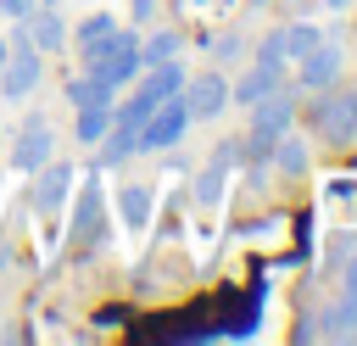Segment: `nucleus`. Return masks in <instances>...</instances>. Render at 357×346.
Returning <instances> with one entry per match:
<instances>
[{
  "label": "nucleus",
  "mask_w": 357,
  "mask_h": 346,
  "mask_svg": "<svg viewBox=\"0 0 357 346\" xmlns=\"http://www.w3.org/2000/svg\"><path fill=\"white\" fill-rule=\"evenodd\" d=\"M84 56V73H95V78H106L112 89H128L134 78H139V33L134 28H112L106 39H95L89 50H78Z\"/></svg>",
  "instance_id": "f257e3e1"
},
{
  "label": "nucleus",
  "mask_w": 357,
  "mask_h": 346,
  "mask_svg": "<svg viewBox=\"0 0 357 346\" xmlns=\"http://www.w3.org/2000/svg\"><path fill=\"white\" fill-rule=\"evenodd\" d=\"M307 128H312V140H324V145L346 151V145L357 140V89H340V84H329V89H312Z\"/></svg>",
  "instance_id": "f03ea898"
},
{
  "label": "nucleus",
  "mask_w": 357,
  "mask_h": 346,
  "mask_svg": "<svg viewBox=\"0 0 357 346\" xmlns=\"http://www.w3.org/2000/svg\"><path fill=\"white\" fill-rule=\"evenodd\" d=\"M45 78V56L33 50V39L22 33V22H11V39H6V61H0V100L22 106Z\"/></svg>",
  "instance_id": "7ed1b4c3"
},
{
  "label": "nucleus",
  "mask_w": 357,
  "mask_h": 346,
  "mask_svg": "<svg viewBox=\"0 0 357 346\" xmlns=\"http://www.w3.org/2000/svg\"><path fill=\"white\" fill-rule=\"evenodd\" d=\"M245 112H251V134H262V140H279V134H290V128H296V117H301L296 84L284 78L279 89H268L262 100H251Z\"/></svg>",
  "instance_id": "20e7f679"
},
{
  "label": "nucleus",
  "mask_w": 357,
  "mask_h": 346,
  "mask_svg": "<svg viewBox=\"0 0 357 346\" xmlns=\"http://www.w3.org/2000/svg\"><path fill=\"white\" fill-rule=\"evenodd\" d=\"M184 134H190L184 95H167V100H156V112L139 123V151H145V156H156V151H173Z\"/></svg>",
  "instance_id": "39448f33"
},
{
  "label": "nucleus",
  "mask_w": 357,
  "mask_h": 346,
  "mask_svg": "<svg viewBox=\"0 0 357 346\" xmlns=\"http://www.w3.org/2000/svg\"><path fill=\"white\" fill-rule=\"evenodd\" d=\"M50 156H56V128H50L39 112H28L22 128L11 134V167H17V173H39Z\"/></svg>",
  "instance_id": "423d86ee"
},
{
  "label": "nucleus",
  "mask_w": 357,
  "mask_h": 346,
  "mask_svg": "<svg viewBox=\"0 0 357 346\" xmlns=\"http://www.w3.org/2000/svg\"><path fill=\"white\" fill-rule=\"evenodd\" d=\"M184 112H190V123H212V117H223V106H229V78L218 73V67H206V73H195V78H184Z\"/></svg>",
  "instance_id": "0eeeda50"
},
{
  "label": "nucleus",
  "mask_w": 357,
  "mask_h": 346,
  "mask_svg": "<svg viewBox=\"0 0 357 346\" xmlns=\"http://www.w3.org/2000/svg\"><path fill=\"white\" fill-rule=\"evenodd\" d=\"M340 67H346V50L335 39H318L296 61V89H329V84H340Z\"/></svg>",
  "instance_id": "6e6552de"
},
{
  "label": "nucleus",
  "mask_w": 357,
  "mask_h": 346,
  "mask_svg": "<svg viewBox=\"0 0 357 346\" xmlns=\"http://www.w3.org/2000/svg\"><path fill=\"white\" fill-rule=\"evenodd\" d=\"M78 184V173L67 167V162H45L39 173H33V212H45V218H56L61 206H67V190Z\"/></svg>",
  "instance_id": "1a4fd4ad"
},
{
  "label": "nucleus",
  "mask_w": 357,
  "mask_h": 346,
  "mask_svg": "<svg viewBox=\"0 0 357 346\" xmlns=\"http://www.w3.org/2000/svg\"><path fill=\"white\" fill-rule=\"evenodd\" d=\"M100 206H106V195H100V179L89 173L84 184H78V201H73V218H67V229H73V240L78 246H95L100 240Z\"/></svg>",
  "instance_id": "9d476101"
},
{
  "label": "nucleus",
  "mask_w": 357,
  "mask_h": 346,
  "mask_svg": "<svg viewBox=\"0 0 357 346\" xmlns=\"http://www.w3.org/2000/svg\"><path fill=\"white\" fill-rule=\"evenodd\" d=\"M22 33L33 39L39 56H61V50H67V17H61L56 6H33V11L22 17Z\"/></svg>",
  "instance_id": "9b49d317"
},
{
  "label": "nucleus",
  "mask_w": 357,
  "mask_h": 346,
  "mask_svg": "<svg viewBox=\"0 0 357 346\" xmlns=\"http://www.w3.org/2000/svg\"><path fill=\"white\" fill-rule=\"evenodd\" d=\"M312 329H318V340H351L357 335V290L340 285V296L312 318Z\"/></svg>",
  "instance_id": "f8f14e48"
},
{
  "label": "nucleus",
  "mask_w": 357,
  "mask_h": 346,
  "mask_svg": "<svg viewBox=\"0 0 357 346\" xmlns=\"http://www.w3.org/2000/svg\"><path fill=\"white\" fill-rule=\"evenodd\" d=\"M284 84V67H268V61H251L234 84H229V106H251V100H262L268 89H279Z\"/></svg>",
  "instance_id": "ddd939ff"
},
{
  "label": "nucleus",
  "mask_w": 357,
  "mask_h": 346,
  "mask_svg": "<svg viewBox=\"0 0 357 346\" xmlns=\"http://www.w3.org/2000/svg\"><path fill=\"white\" fill-rule=\"evenodd\" d=\"M151 206H156L151 184H123V190H117V212H123V229H145V223H151Z\"/></svg>",
  "instance_id": "4468645a"
},
{
  "label": "nucleus",
  "mask_w": 357,
  "mask_h": 346,
  "mask_svg": "<svg viewBox=\"0 0 357 346\" xmlns=\"http://www.w3.org/2000/svg\"><path fill=\"white\" fill-rule=\"evenodd\" d=\"M106 100H117V89H112L106 78H95V73L67 78V106H73V112H78V106H106Z\"/></svg>",
  "instance_id": "2eb2a0df"
},
{
  "label": "nucleus",
  "mask_w": 357,
  "mask_h": 346,
  "mask_svg": "<svg viewBox=\"0 0 357 346\" xmlns=\"http://www.w3.org/2000/svg\"><path fill=\"white\" fill-rule=\"evenodd\" d=\"M268 162H273L284 179H301V173H307V162H312V151H307V140H296V134H279Z\"/></svg>",
  "instance_id": "dca6fc26"
},
{
  "label": "nucleus",
  "mask_w": 357,
  "mask_h": 346,
  "mask_svg": "<svg viewBox=\"0 0 357 346\" xmlns=\"http://www.w3.org/2000/svg\"><path fill=\"white\" fill-rule=\"evenodd\" d=\"M279 39H284V61L296 67V61L324 39V28H318V22H307V17H296V22H284V28H279Z\"/></svg>",
  "instance_id": "f3484780"
},
{
  "label": "nucleus",
  "mask_w": 357,
  "mask_h": 346,
  "mask_svg": "<svg viewBox=\"0 0 357 346\" xmlns=\"http://www.w3.org/2000/svg\"><path fill=\"white\" fill-rule=\"evenodd\" d=\"M112 106H117V100H106V106H78L73 140H78V145H100V140H106V128H112Z\"/></svg>",
  "instance_id": "a211bd4d"
},
{
  "label": "nucleus",
  "mask_w": 357,
  "mask_h": 346,
  "mask_svg": "<svg viewBox=\"0 0 357 346\" xmlns=\"http://www.w3.org/2000/svg\"><path fill=\"white\" fill-rule=\"evenodd\" d=\"M178 50H184V33H178V28H151V33L139 39V61H145V67H151V61H173Z\"/></svg>",
  "instance_id": "6ab92c4d"
},
{
  "label": "nucleus",
  "mask_w": 357,
  "mask_h": 346,
  "mask_svg": "<svg viewBox=\"0 0 357 346\" xmlns=\"http://www.w3.org/2000/svg\"><path fill=\"white\" fill-rule=\"evenodd\" d=\"M112 28H117V17H112V11H89L78 28H67V39H73V50H89V45H95V39H106Z\"/></svg>",
  "instance_id": "aec40b11"
},
{
  "label": "nucleus",
  "mask_w": 357,
  "mask_h": 346,
  "mask_svg": "<svg viewBox=\"0 0 357 346\" xmlns=\"http://www.w3.org/2000/svg\"><path fill=\"white\" fill-rule=\"evenodd\" d=\"M223 173H229V167H218V162H206V167L195 173V206H218V201H223Z\"/></svg>",
  "instance_id": "412c9836"
},
{
  "label": "nucleus",
  "mask_w": 357,
  "mask_h": 346,
  "mask_svg": "<svg viewBox=\"0 0 357 346\" xmlns=\"http://www.w3.org/2000/svg\"><path fill=\"white\" fill-rule=\"evenodd\" d=\"M240 50H245V39H240V28H223L218 39H212V56L229 67V61H240Z\"/></svg>",
  "instance_id": "4be33fe9"
},
{
  "label": "nucleus",
  "mask_w": 357,
  "mask_h": 346,
  "mask_svg": "<svg viewBox=\"0 0 357 346\" xmlns=\"http://www.w3.org/2000/svg\"><path fill=\"white\" fill-rule=\"evenodd\" d=\"M251 61H268V67H290V61H284V39H279V28H273V33L257 45V56H251Z\"/></svg>",
  "instance_id": "5701e85b"
},
{
  "label": "nucleus",
  "mask_w": 357,
  "mask_h": 346,
  "mask_svg": "<svg viewBox=\"0 0 357 346\" xmlns=\"http://www.w3.org/2000/svg\"><path fill=\"white\" fill-rule=\"evenodd\" d=\"M156 6H162V0H128V22H134V28H151V22H156Z\"/></svg>",
  "instance_id": "b1692460"
},
{
  "label": "nucleus",
  "mask_w": 357,
  "mask_h": 346,
  "mask_svg": "<svg viewBox=\"0 0 357 346\" xmlns=\"http://www.w3.org/2000/svg\"><path fill=\"white\" fill-rule=\"evenodd\" d=\"M39 0H0V17H11V22H22L28 11H33Z\"/></svg>",
  "instance_id": "393cba45"
},
{
  "label": "nucleus",
  "mask_w": 357,
  "mask_h": 346,
  "mask_svg": "<svg viewBox=\"0 0 357 346\" xmlns=\"http://www.w3.org/2000/svg\"><path fill=\"white\" fill-rule=\"evenodd\" d=\"M340 285H346V290H357V251H351V262H346V273H340Z\"/></svg>",
  "instance_id": "a878e982"
},
{
  "label": "nucleus",
  "mask_w": 357,
  "mask_h": 346,
  "mask_svg": "<svg viewBox=\"0 0 357 346\" xmlns=\"http://www.w3.org/2000/svg\"><path fill=\"white\" fill-rule=\"evenodd\" d=\"M318 6H329V11H351L357 0H318Z\"/></svg>",
  "instance_id": "bb28decb"
},
{
  "label": "nucleus",
  "mask_w": 357,
  "mask_h": 346,
  "mask_svg": "<svg viewBox=\"0 0 357 346\" xmlns=\"http://www.w3.org/2000/svg\"><path fill=\"white\" fill-rule=\"evenodd\" d=\"M0 61H6V39H0Z\"/></svg>",
  "instance_id": "cd10ccee"
},
{
  "label": "nucleus",
  "mask_w": 357,
  "mask_h": 346,
  "mask_svg": "<svg viewBox=\"0 0 357 346\" xmlns=\"http://www.w3.org/2000/svg\"><path fill=\"white\" fill-rule=\"evenodd\" d=\"M39 6H56V0H39Z\"/></svg>",
  "instance_id": "c85d7f7f"
},
{
  "label": "nucleus",
  "mask_w": 357,
  "mask_h": 346,
  "mask_svg": "<svg viewBox=\"0 0 357 346\" xmlns=\"http://www.w3.org/2000/svg\"><path fill=\"white\" fill-rule=\"evenodd\" d=\"M251 6H268V0H251Z\"/></svg>",
  "instance_id": "c756f323"
},
{
  "label": "nucleus",
  "mask_w": 357,
  "mask_h": 346,
  "mask_svg": "<svg viewBox=\"0 0 357 346\" xmlns=\"http://www.w3.org/2000/svg\"><path fill=\"white\" fill-rule=\"evenodd\" d=\"M290 6H307V0H290Z\"/></svg>",
  "instance_id": "7c9ffc66"
}]
</instances>
